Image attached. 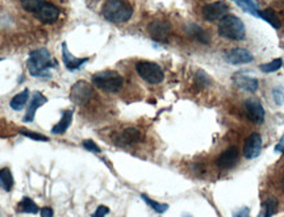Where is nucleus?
Returning <instances> with one entry per match:
<instances>
[{"mask_svg":"<svg viewBox=\"0 0 284 217\" xmlns=\"http://www.w3.org/2000/svg\"><path fill=\"white\" fill-rule=\"evenodd\" d=\"M92 96H94V90L87 82L80 80V82H76L74 86L71 87L70 99L78 106L87 104L92 99Z\"/></svg>","mask_w":284,"mask_h":217,"instance_id":"423d86ee","label":"nucleus"},{"mask_svg":"<svg viewBox=\"0 0 284 217\" xmlns=\"http://www.w3.org/2000/svg\"><path fill=\"white\" fill-rule=\"evenodd\" d=\"M275 151H278V153H284V134L282 136V138H280L279 144L275 146Z\"/></svg>","mask_w":284,"mask_h":217,"instance_id":"c9c22d12","label":"nucleus"},{"mask_svg":"<svg viewBox=\"0 0 284 217\" xmlns=\"http://www.w3.org/2000/svg\"><path fill=\"white\" fill-rule=\"evenodd\" d=\"M260 19H263L264 21H267L272 28H275V29H279L282 27V21L278 17V15L275 13L274 9L271 8H267V9H264V11H260Z\"/></svg>","mask_w":284,"mask_h":217,"instance_id":"b1692460","label":"nucleus"},{"mask_svg":"<svg viewBox=\"0 0 284 217\" xmlns=\"http://www.w3.org/2000/svg\"><path fill=\"white\" fill-rule=\"evenodd\" d=\"M47 102L46 96H43L41 92H35L33 94V96H32L31 102H29V106H28L27 108V113H25V116H24V121L25 122H32L33 120H35V116H36V112H37V109H38L39 107L43 106L45 103Z\"/></svg>","mask_w":284,"mask_h":217,"instance_id":"2eb2a0df","label":"nucleus"},{"mask_svg":"<svg viewBox=\"0 0 284 217\" xmlns=\"http://www.w3.org/2000/svg\"><path fill=\"white\" fill-rule=\"evenodd\" d=\"M211 78L209 75H207L203 70H199L195 75V84H196L197 88H204V87L211 86Z\"/></svg>","mask_w":284,"mask_h":217,"instance_id":"cd10ccee","label":"nucleus"},{"mask_svg":"<svg viewBox=\"0 0 284 217\" xmlns=\"http://www.w3.org/2000/svg\"><path fill=\"white\" fill-rule=\"evenodd\" d=\"M244 110L246 117L254 124H262L264 121V109L258 99H248L244 103Z\"/></svg>","mask_w":284,"mask_h":217,"instance_id":"0eeeda50","label":"nucleus"},{"mask_svg":"<svg viewBox=\"0 0 284 217\" xmlns=\"http://www.w3.org/2000/svg\"><path fill=\"white\" fill-rule=\"evenodd\" d=\"M283 66V61L282 58H276L274 61L268 63H264V65H260V71H263V72H275L280 69V67Z\"/></svg>","mask_w":284,"mask_h":217,"instance_id":"c85d7f7f","label":"nucleus"},{"mask_svg":"<svg viewBox=\"0 0 284 217\" xmlns=\"http://www.w3.org/2000/svg\"><path fill=\"white\" fill-rule=\"evenodd\" d=\"M39 213H41V217H54V211L50 207H43L39 209Z\"/></svg>","mask_w":284,"mask_h":217,"instance_id":"72a5a7b5","label":"nucleus"},{"mask_svg":"<svg viewBox=\"0 0 284 217\" xmlns=\"http://www.w3.org/2000/svg\"><path fill=\"white\" fill-rule=\"evenodd\" d=\"M170 31H171V25L169 23H166V21H161V20L153 21L147 27V32L151 36V38L158 41V42H167Z\"/></svg>","mask_w":284,"mask_h":217,"instance_id":"1a4fd4ad","label":"nucleus"},{"mask_svg":"<svg viewBox=\"0 0 284 217\" xmlns=\"http://www.w3.org/2000/svg\"><path fill=\"white\" fill-rule=\"evenodd\" d=\"M228 5L224 1H214L203 7V17L207 21H217L224 19L228 15Z\"/></svg>","mask_w":284,"mask_h":217,"instance_id":"6e6552de","label":"nucleus"},{"mask_svg":"<svg viewBox=\"0 0 284 217\" xmlns=\"http://www.w3.org/2000/svg\"><path fill=\"white\" fill-rule=\"evenodd\" d=\"M183 217H192V216H191V215H184Z\"/></svg>","mask_w":284,"mask_h":217,"instance_id":"4c0bfd02","label":"nucleus"},{"mask_svg":"<svg viewBox=\"0 0 284 217\" xmlns=\"http://www.w3.org/2000/svg\"><path fill=\"white\" fill-rule=\"evenodd\" d=\"M57 66V62L50 54V51L41 47L37 50L31 51L29 58L27 61V67L29 74L36 78H49L50 76V69Z\"/></svg>","mask_w":284,"mask_h":217,"instance_id":"f257e3e1","label":"nucleus"},{"mask_svg":"<svg viewBox=\"0 0 284 217\" xmlns=\"http://www.w3.org/2000/svg\"><path fill=\"white\" fill-rule=\"evenodd\" d=\"M20 3H21V7H23L25 11L35 16L39 8L46 3V0H20Z\"/></svg>","mask_w":284,"mask_h":217,"instance_id":"a878e982","label":"nucleus"},{"mask_svg":"<svg viewBox=\"0 0 284 217\" xmlns=\"http://www.w3.org/2000/svg\"><path fill=\"white\" fill-rule=\"evenodd\" d=\"M92 83L99 90L106 91V92H117L122 88L124 78L116 71H99L92 75Z\"/></svg>","mask_w":284,"mask_h":217,"instance_id":"20e7f679","label":"nucleus"},{"mask_svg":"<svg viewBox=\"0 0 284 217\" xmlns=\"http://www.w3.org/2000/svg\"><path fill=\"white\" fill-rule=\"evenodd\" d=\"M141 197H142V200L145 201L146 204L149 205V207H151V208H153L157 213H159V215H161V213H165L166 211L169 209V204H165V203H158V201L150 199L149 196H146L145 193H142Z\"/></svg>","mask_w":284,"mask_h":217,"instance_id":"bb28decb","label":"nucleus"},{"mask_svg":"<svg viewBox=\"0 0 284 217\" xmlns=\"http://www.w3.org/2000/svg\"><path fill=\"white\" fill-rule=\"evenodd\" d=\"M59 15H61L59 8L57 7V5H54V4L46 1V3L43 4L42 7L37 11L35 17L43 24H54L55 21L59 19Z\"/></svg>","mask_w":284,"mask_h":217,"instance_id":"9b49d317","label":"nucleus"},{"mask_svg":"<svg viewBox=\"0 0 284 217\" xmlns=\"http://www.w3.org/2000/svg\"><path fill=\"white\" fill-rule=\"evenodd\" d=\"M234 3L238 5V7L242 9L244 12H248L254 17H259L260 16V11L256 3L254 0H234Z\"/></svg>","mask_w":284,"mask_h":217,"instance_id":"4be33fe9","label":"nucleus"},{"mask_svg":"<svg viewBox=\"0 0 284 217\" xmlns=\"http://www.w3.org/2000/svg\"><path fill=\"white\" fill-rule=\"evenodd\" d=\"M187 33H188L192 38H196L199 42L205 43V45L211 43V39H209V36L207 35V32H205L204 29H201L196 24H189L188 27H187Z\"/></svg>","mask_w":284,"mask_h":217,"instance_id":"6ab92c4d","label":"nucleus"},{"mask_svg":"<svg viewBox=\"0 0 284 217\" xmlns=\"http://www.w3.org/2000/svg\"><path fill=\"white\" fill-rule=\"evenodd\" d=\"M108 213H109V208H108V207H106V205H99L96 211L94 212V215H92V217H106Z\"/></svg>","mask_w":284,"mask_h":217,"instance_id":"473e14b6","label":"nucleus"},{"mask_svg":"<svg viewBox=\"0 0 284 217\" xmlns=\"http://www.w3.org/2000/svg\"><path fill=\"white\" fill-rule=\"evenodd\" d=\"M262 150V137L259 133H251L244 144V157L246 159H254Z\"/></svg>","mask_w":284,"mask_h":217,"instance_id":"9d476101","label":"nucleus"},{"mask_svg":"<svg viewBox=\"0 0 284 217\" xmlns=\"http://www.w3.org/2000/svg\"><path fill=\"white\" fill-rule=\"evenodd\" d=\"M218 35L232 41H242L246 36L245 24L237 16L226 15L218 24Z\"/></svg>","mask_w":284,"mask_h":217,"instance_id":"7ed1b4c3","label":"nucleus"},{"mask_svg":"<svg viewBox=\"0 0 284 217\" xmlns=\"http://www.w3.org/2000/svg\"><path fill=\"white\" fill-rule=\"evenodd\" d=\"M224 59L229 65H246V63L252 62V54L248 49H242V47H236V49H232L229 50L226 54H225Z\"/></svg>","mask_w":284,"mask_h":217,"instance_id":"f8f14e48","label":"nucleus"},{"mask_svg":"<svg viewBox=\"0 0 284 217\" xmlns=\"http://www.w3.org/2000/svg\"><path fill=\"white\" fill-rule=\"evenodd\" d=\"M136 71L149 84H159L165 79V72L161 66L149 61H140L136 63Z\"/></svg>","mask_w":284,"mask_h":217,"instance_id":"39448f33","label":"nucleus"},{"mask_svg":"<svg viewBox=\"0 0 284 217\" xmlns=\"http://www.w3.org/2000/svg\"><path fill=\"white\" fill-rule=\"evenodd\" d=\"M17 211L21 213H29V215H36V213L39 212L38 205L36 204L35 201L32 200L31 197H23L21 201L17 205Z\"/></svg>","mask_w":284,"mask_h":217,"instance_id":"aec40b11","label":"nucleus"},{"mask_svg":"<svg viewBox=\"0 0 284 217\" xmlns=\"http://www.w3.org/2000/svg\"><path fill=\"white\" fill-rule=\"evenodd\" d=\"M238 155H240V151L236 146H230L218 155V158L216 159L217 167L221 170L232 169L238 161Z\"/></svg>","mask_w":284,"mask_h":217,"instance_id":"ddd939ff","label":"nucleus"},{"mask_svg":"<svg viewBox=\"0 0 284 217\" xmlns=\"http://www.w3.org/2000/svg\"><path fill=\"white\" fill-rule=\"evenodd\" d=\"M282 188H283V191H284V179H283V181H282Z\"/></svg>","mask_w":284,"mask_h":217,"instance_id":"e433bc0d","label":"nucleus"},{"mask_svg":"<svg viewBox=\"0 0 284 217\" xmlns=\"http://www.w3.org/2000/svg\"><path fill=\"white\" fill-rule=\"evenodd\" d=\"M83 147L88 150V151H92V153H100V151H102L100 147H99L92 140H86V141L83 142Z\"/></svg>","mask_w":284,"mask_h":217,"instance_id":"2f4dec72","label":"nucleus"},{"mask_svg":"<svg viewBox=\"0 0 284 217\" xmlns=\"http://www.w3.org/2000/svg\"><path fill=\"white\" fill-rule=\"evenodd\" d=\"M233 83H234V86H236L237 88L248 91V92H255V91L258 90V87H259L258 79L245 74L234 75V76H233Z\"/></svg>","mask_w":284,"mask_h":217,"instance_id":"4468645a","label":"nucleus"},{"mask_svg":"<svg viewBox=\"0 0 284 217\" xmlns=\"http://www.w3.org/2000/svg\"><path fill=\"white\" fill-rule=\"evenodd\" d=\"M102 15L109 23L122 24L132 19L133 8L126 0H106Z\"/></svg>","mask_w":284,"mask_h":217,"instance_id":"f03ea898","label":"nucleus"},{"mask_svg":"<svg viewBox=\"0 0 284 217\" xmlns=\"http://www.w3.org/2000/svg\"><path fill=\"white\" fill-rule=\"evenodd\" d=\"M62 61L69 71H76L88 61V58H75L67 49L66 42L62 43Z\"/></svg>","mask_w":284,"mask_h":217,"instance_id":"dca6fc26","label":"nucleus"},{"mask_svg":"<svg viewBox=\"0 0 284 217\" xmlns=\"http://www.w3.org/2000/svg\"><path fill=\"white\" fill-rule=\"evenodd\" d=\"M72 114H74V112H72L71 109L65 110V112L62 113L61 120H59V121L57 122L53 128H51V133L55 134V136L66 133V130L70 128L71 121H72Z\"/></svg>","mask_w":284,"mask_h":217,"instance_id":"a211bd4d","label":"nucleus"},{"mask_svg":"<svg viewBox=\"0 0 284 217\" xmlns=\"http://www.w3.org/2000/svg\"><path fill=\"white\" fill-rule=\"evenodd\" d=\"M20 134H23V136H25V137H28V138H32V140H35V141H42V142L49 141V138H47L46 136L36 133V132H28V130H25V129L20 130Z\"/></svg>","mask_w":284,"mask_h":217,"instance_id":"7c9ffc66","label":"nucleus"},{"mask_svg":"<svg viewBox=\"0 0 284 217\" xmlns=\"http://www.w3.org/2000/svg\"><path fill=\"white\" fill-rule=\"evenodd\" d=\"M142 140L141 132L136 128H128V129H124L121 133L118 134L117 141L121 144V145H133V144H137Z\"/></svg>","mask_w":284,"mask_h":217,"instance_id":"f3484780","label":"nucleus"},{"mask_svg":"<svg viewBox=\"0 0 284 217\" xmlns=\"http://www.w3.org/2000/svg\"><path fill=\"white\" fill-rule=\"evenodd\" d=\"M28 99H29V90H24L21 91L20 94L15 95V96L11 99L9 106H11L12 109L15 110L23 109L24 107H25V104L28 103Z\"/></svg>","mask_w":284,"mask_h":217,"instance_id":"5701e85b","label":"nucleus"},{"mask_svg":"<svg viewBox=\"0 0 284 217\" xmlns=\"http://www.w3.org/2000/svg\"><path fill=\"white\" fill-rule=\"evenodd\" d=\"M272 99L276 106H283L284 104V87H275L272 90Z\"/></svg>","mask_w":284,"mask_h":217,"instance_id":"c756f323","label":"nucleus"},{"mask_svg":"<svg viewBox=\"0 0 284 217\" xmlns=\"http://www.w3.org/2000/svg\"><path fill=\"white\" fill-rule=\"evenodd\" d=\"M13 184H15V181H13V177H12L11 170L8 167L0 169V188L9 192L13 188Z\"/></svg>","mask_w":284,"mask_h":217,"instance_id":"412c9836","label":"nucleus"},{"mask_svg":"<svg viewBox=\"0 0 284 217\" xmlns=\"http://www.w3.org/2000/svg\"><path fill=\"white\" fill-rule=\"evenodd\" d=\"M276 209H278V201H276V199L268 197L267 200L263 203V208H262L258 217H272L275 215Z\"/></svg>","mask_w":284,"mask_h":217,"instance_id":"393cba45","label":"nucleus"},{"mask_svg":"<svg viewBox=\"0 0 284 217\" xmlns=\"http://www.w3.org/2000/svg\"><path fill=\"white\" fill-rule=\"evenodd\" d=\"M233 217H250V209H248V207H244V208H241L240 211H237Z\"/></svg>","mask_w":284,"mask_h":217,"instance_id":"f704fd0d","label":"nucleus"}]
</instances>
